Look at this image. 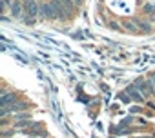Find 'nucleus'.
Masks as SVG:
<instances>
[{
	"instance_id": "f257e3e1",
	"label": "nucleus",
	"mask_w": 155,
	"mask_h": 138,
	"mask_svg": "<svg viewBox=\"0 0 155 138\" xmlns=\"http://www.w3.org/2000/svg\"><path fill=\"white\" fill-rule=\"evenodd\" d=\"M40 11V2L38 0H24V15H26V22L33 24L38 17Z\"/></svg>"
},
{
	"instance_id": "f03ea898",
	"label": "nucleus",
	"mask_w": 155,
	"mask_h": 138,
	"mask_svg": "<svg viewBox=\"0 0 155 138\" xmlns=\"http://www.w3.org/2000/svg\"><path fill=\"white\" fill-rule=\"evenodd\" d=\"M55 2L62 8V11H64L66 18L73 15V9H75V2H73V0H55Z\"/></svg>"
},
{
	"instance_id": "7ed1b4c3",
	"label": "nucleus",
	"mask_w": 155,
	"mask_h": 138,
	"mask_svg": "<svg viewBox=\"0 0 155 138\" xmlns=\"http://www.w3.org/2000/svg\"><path fill=\"white\" fill-rule=\"evenodd\" d=\"M9 9H11L13 18H22V15H24V2H20V0H13V4L9 6Z\"/></svg>"
},
{
	"instance_id": "20e7f679",
	"label": "nucleus",
	"mask_w": 155,
	"mask_h": 138,
	"mask_svg": "<svg viewBox=\"0 0 155 138\" xmlns=\"http://www.w3.org/2000/svg\"><path fill=\"white\" fill-rule=\"evenodd\" d=\"M126 93H128V95L131 96V100H135V102H140V100H142V96H144V95L137 89V86H135V84H133V86H130Z\"/></svg>"
},
{
	"instance_id": "39448f33",
	"label": "nucleus",
	"mask_w": 155,
	"mask_h": 138,
	"mask_svg": "<svg viewBox=\"0 0 155 138\" xmlns=\"http://www.w3.org/2000/svg\"><path fill=\"white\" fill-rule=\"evenodd\" d=\"M148 80H150V82H151V84H153V86H155V73H151V75H150V78H148Z\"/></svg>"
},
{
	"instance_id": "423d86ee",
	"label": "nucleus",
	"mask_w": 155,
	"mask_h": 138,
	"mask_svg": "<svg viewBox=\"0 0 155 138\" xmlns=\"http://www.w3.org/2000/svg\"><path fill=\"white\" fill-rule=\"evenodd\" d=\"M73 2H75V6H81V4L84 2V0H73Z\"/></svg>"
},
{
	"instance_id": "0eeeda50",
	"label": "nucleus",
	"mask_w": 155,
	"mask_h": 138,
	"mask_svg": "<svg viewBox=\"0 0 155 138\" xmlns=\"http://www.w3.org/2000/svg\"><path fill=\"white\" fill-rule=\"evenodd\" d=\"M140 138H153V136H140Z\"/></svg>"
}]
</instances>
